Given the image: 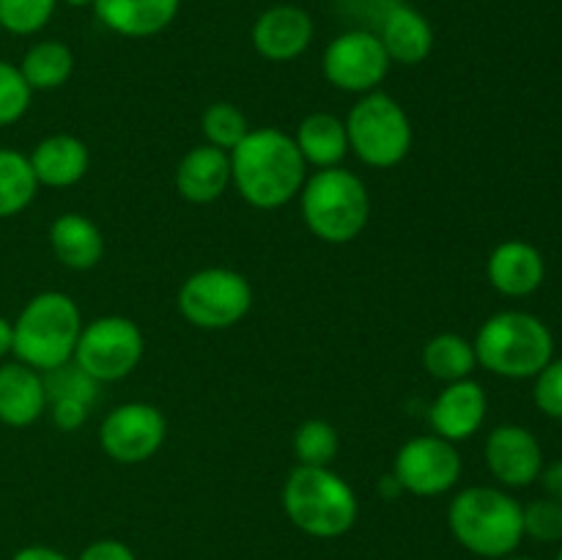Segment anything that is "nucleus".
I'll return each instance as SVG.
<instances>
[{"instance_id": "1", "label": "nucleus", "mask_w": 562, "mask_h": 560, "mask_svg": "<svg viewBox=\"0 0 562 560\" xmlns=\"http://www.w3.org/2000/svg\"><path fill=\"white\" fill-rule=\"evenodd\" d=\"M228 154L231 184L252 209L272 212L300 198L307 163L291 135L274 126H258Z\"/></svg>"}, {"instance_id": "2", "label": "nucleus", "mask_w": 562, "mask_h": 560, "mask_svg": "<svg viewBox=\"0 0 562 560\" xmlns=\"http://www.w3.org/2000/svg\"><path fill=\"white\" fill-rule=\"evenodd\" d=\"M448 527L467 552L503 560L525 538L521 503L497 486H467L450 500Z\"/></svg>"}, {"instance_id": "3", "label": "nucleus", "mask_w": 562, "mask_h": 560, "mask_svg": "<svg viewBox=\"0 0 562 560\" xmlns=\"http://www.w3.org/2000/svg\"><path fill=\"white\" fill-rule=\"evenodd\" d=\"M283 511L311 538H340L355 527L360 503L333 467L296 464L283 483Z\"/></svg>"}, {"instance_id": "4", "label": "nucleus", "mask_w": 562, "mask_h": 560, "mask_svg": "<svg viewBox=\"0 0 562 560\" xmlns=\"http://www.w3.org/2000/svg\"><path fill=\"white\" fill-rule=\"evenodd\" d=\"M300 212L307 231L327 245H349L371 220V195L355 170L324 168L307 176L300 192Z\"/></svg>"}, {"instance_id": "5", "label": "nucleus", "mask_w": 562, "mask_h": 560, "mask_svg": "<svg viewBox=\"0 0 562 560\" xmlns=\"http://www.w3.org/2000/svg\"><path fill=\"white\" fill-rule=\"evenodd\" d=\"M477 366L503 379H536L554 357L552 329L527 311H499L477 329Z\"/></svg>"}, {"instance_id": "6", "label": "nucleus", "mask_w": 562, "mask_h": 560, "mask_svg": "<svg viewBox=\"0 0 562 560\" xmlns=\"http://www.w3.org/2000/svg\"><path fill=\"white\" fill-rule=\"evenodd\" d=\"M82 333L80 305L64 291H42L31 296L14 318V360L53 371L75 357Z\"/></svg>"}, {"instance_id": "7", "label": "nucleus", "mask_w": 562, "mask_h": 560, "mask_svg": "<svg viewBox=\"0 0 562 560\" xmlns=\"http://www.w3.org/2000/svg\"><path fill=\"white\" fill-rule=\"evenodd\" d=\"M349 152L362 165L390 170L404 163L415 143V130L404 104L384 91L362 93L346 115Z\"/></svg>"}, {"instance_id": "8", "label": "nucleus", "mask_w": 562, "mask_h": 560, "mask_svg": "<svg viewBox=\"0 0 562 560\" xmlns=\"http://www.w3.org/2000/svg\"><path fill=\"white\" fill-rule=\"evenodd\" d=\"M250 307V280L231 267L198 269L179 289V313L198 329L236 327Z\"/></svg>"}, {"instance_id": "9", "label": "nucleus", "mask_w": 562, "mask_h": 560, "mask_svg": "<svg viewBox=\"0 0 562 560\" xmlns=\"http://www.w3.org/2000/svg\"><path fill=\"white\" fill-rule=\"evenodd\" d=\"M143 351H146V338L137 322L113 313L82 324L71 360L102 384L130 377L140 366Z\"/></svg>"}, {"instance_id": "10", "label": "nucleus", "mask_w": 562, "mask_h": 560, "mask_svg": "<svg viewBox=\"0 0 562 560\" xmlns=\"http://www.w3.org/2000/svg\"><path fill=\"white\" fill-rule=\"evenodd\" d=\"M393 60L384 53L382 42L368 27H351V31L338 33L327 44L322 58V71L327 82L338 91L346 93H371L379 91L390 75Z\"/></svg>"}, {"instance_id": "11", "label": "nucleus", "mask_w": 562, "mask_h": 560, "mask_svg": "<svg viewBox=\"0 0 562 560\" xmlns=\"http://www.w3.org/2000/svg\"><path fill=\"white\" fill-rule=\"evenodd\" d=\"M461 470L464 464H461L456 443H448L437 434L406 439L393 461L395 481L401 483L404 494H415V497L448 494L461 481Z\"/></svg>"}, {"instance_id": "12", "label": "nucleus", "mask_w": 562, "mask_h": 560, "mask_svg": "<svg viewBox=\"0 0 562 560\" xmlns=\"http://www.w3.org/2000/svg\"><path fill=\"white\" fill-rule=\"evenodd\" d=\"M168 437L162 410L146 401H126L113 406L99 426V445L104 456L119 464H143L159 453Z\"/></svg>"}, {"instance_id": "13", "label": "nucleus", "mask_w": 562, "mask_h": 560, "mask_svg": "<svg viewBox=\"0 0 562 560\" xmlns=\"http://www.w3.org/2000/svg\"><path fill=\"white\" fill-rule=\"evenodd\" d=\"M486 467L503 486L525 489L541 478L543 448L536 434L516 423L492 428L486 437Z\"/></svg>"}, {"instance_id": "14", "label": "nucleus", "mask_w": 562, "mask_h": 560, "mask_svg": "<svg viewBox=\"0 0 562 560\" xmlns=\"http://www.w3.org/2000/svg\"><path fill=\"white\" fill-rule=\"evenodd\" d=\"M313 36H316L313 16L294 3L269 5L250 27V42L256 53L272 64H289L305 55Z\"/></svg>"}, {"instance_id": "15", "label": "nucleus", "mask_w": 562, "mask_h": 560, "mask_svg": "<svg viewBox=\"0 0 562 560\" xmlns=\"http://www.w3.org/2000/svg\"><path fill=\"white\" fill-rule=\"evenodd\" d=\"M488 399L486 390L475 379H461V382H450L439 390L434 399L431 410H428V423H431L434 434L448 443H464V439L475 437L481 432L483 421H486Z\"/></svg>"}, {"instance_id": "16", "label": "nucleus", "mask_w": 562, "mask_h": 560, "mask_svg": "<svg viewBox=\"0 0 562 560\" xmlns=\"http://www.w3.org/2000/svg\"><path fill=\"white\" fill-rule=\"evenodd\" d=\"M384 53L398 66H420L434 53V27L423 11L404 0H393L373 31Z\"/></svg>"}, {"instance_id": "17", "label": "nucleus", "mask_w": 562, "mask_h": 560, "mask_svg": "<svg viewBox=\"0 0 562 560\" xmlns=\"http://www.w3.org/2000/svg\"><path fill=\"white\" fill-rule=\"evenodd\" d=\"M486 278L494 291L519 300V296H530L541 289L543 278H547V261L530 242H499L486 261Z\"/></svg>"}, {"instance_id": "18", "label": "nucleus", "mask_w": 562, "mask_h": 560, "mask_svg": "<svg viewBox=\"0 0 562 560\" xmlns=\"http://www.w3.org/2000/svg\"><path fill=\"white\" fill-rule=\"evenodd\" d=\"M173 181L176 192L187 203L206 206V203L220 201L231 187V154L201 143L179 159Z\"/></svg>"}, {"instance_id": "19", "label": "nucleus", "mask_w": 562, "mask_h": 560, "mask_svg": "<svg viewBox=\"0 0 562 560\" xmlns=\"http://www.w3.org/2000/svg\"><path fill=\"white\" fill-rule=\"evenodd\" d=\"M91 9L115 36L151 38L173 25L181 0H93Z\"/></svg>"}, {"instance_id": "20", "label": "nucleus", "mask_w": 562, "mask_h": 560, "mask_svg": "<svg viewBox=\"0 0 562 560\" xmlns=\"http://www.w3.org/2000/svg\"><path fill=\"white\" fill-rule=\"evenodd\" d=\"M27 163H31L38 187L66 190L86 179L91 154L80 137L58 132V135H47L44 141H38L27 154Z\"/></svg>"}, {"instance_id": "21", "label": "nucleus", "mask_w": 562, "mask_h": 560, "mask_svg": "<svg viewBox=\"0 0 562 560\" xmlns=\"http://www.w3.org/2000/svg\"><path fill=\"white\" fill-rule=\"evenodd\" d=\"M47 412L44 377L20 360L0 366V423L11 428H27Z\"/></svg>"}, {"instance_id": "22", "label": "nucleus", "mask_w": 562, "mask_h": 560, "mask_svg": "<svg viewBox=\"0 0 562 560\" xmlns=\"http://www.w3.org/2000/svg\"><path fill=\"white\" fill-rule=\"evenodd\" d=\"M49 247L64 267L86 272L104 258V234L86 214L66 212L49 223Z\"/></svg>"}, {"instance_id": "23", "label": "nucleus", "mask_w": 562, "mask_h": 560, "mask_svg": "<svg viewBox=\"0 0 562 560\" xmlns=\"http://www.w3.org/2000/svg\"><path fill=\"white\" fill-rule=\"evenodd\" d=\"M302 159L316 170L338 168L349 154V135L346 121L333 113H311L300 121L294 135Z\"/></svg>"}, {"instance_id": "24", "label": "nucleus", "mask_w": 562, "mask_h": 560, "mask_svg": "<svg viewBox=\"0 0 562 560\" xmlns=\"http://www.w3.org/2000/svg\"><path fill=\"white\" fill-rule=\"evenodd\" d=\"M20 71L33 93L58 91L60 86L69 82L71 71H75V53H71L69 44L44 38V42L27 47V53L20 60Z\"/></svg>"}, {"instance_id": "25", "label": "nucleus", "mask_w": 562, "mask_h": 560, "mask_svg": "<svg viewBox=\"0 0 562 560\" xmlns=\"http://www.w3.org/2000/svg\"><path fill=\"white\" fill-rule=\"evenodd\" d=\"M423 368L428 371V377L439 379V382L445 384L470 379L477 368L475 346H472V340H467L464 335H434V338H428L426 346H423Z\"/></svg>"}, {"instance_id": "26", "label": "nucleus", "mask_w": 562, "mask_h": 560, "mask_svg": "<svg viewBox=\"0 0 562 560\" xmlns=\"http://www.w3.org/2000/svg\"><path fill=\"white\" fill-rule=\"evenodd\" d=\"M38 181L33 176L27 154L0 146V220L16 217L33 203Z\"/></svg>"}, {"instance_id": "27", "label": "nucleus", "mask_w": 562, "mask_h": 560, "mask_svg": "<svg viewBox=\"0 0 562 560\" xmlns=\"http://www.w3.org/2000/svg\"><path fill=\"white\" fill-rule=\"evenodd\" d=\"M291 448H294L296 464L329 467L340 453V434L329 421L311 417L296 426Z\"/></svg>"}, {"instance_id": "28", "label": "nucleus", "mask_w": 562, "mask_h": 560, "mask_svg": "<svg viewBox=\"0 0 562 560\" xmlns=\"http://www.w3.org/2000/svg\"><path fill=\"white\" fill-rule=\"evenodd\" d=\"M201 132L209 146H217L223 152H234L250 132L247 115L231 102H212L201 115Z\"/></svg>"}, {"instance_id": "29", "label": "nucleus", "mask_w": 562, "mask_h": 560, "mask_svg": "<svg viewBox=\"0 0 562 560\" xmlns=\"http://www.w3.org/2000/svg\"><path fill=\"white\" fill-rule=\"evenodd\" d=\"M58 0H0V31L11 36H36L49 25Z\"/></svg>"}, {"instance_id": "30", "label": "nucleus", "mask_w": 562, "mask_h": 560, "mask_svg": "<svg viewBox=\"0 0 562 560\" xmlns=\"http://www.w3.org/2000/svg\"><path fill=\"white\" fill-rule=\"evenodd\" d=\"M44 390H47V404L49 401H80V404L93 406L99 395V382L88 377L75 360L64 362V366L44 371Z\"/></svg>"}, {"instance_id": "31", "label": "nucleus", "mask_w": 562, "mask_h": 560, "mask_svg": "<svg viewBox=\"0 0 562 560\" xmlns=\"http://www.w3.org/2000/svg\"><path fill=\"white\" fill-rule=\"evenodd\" d=\"M33 91L22 77L20 66L0 60V126H11L27 113Z\"/></svg>"}, {"instance_id": "32", "label": "nucleus", "mask_w": 562, "mask_h": 560, "mask_svg": "<svg viewBox=\"0 0 562 560\" xmlns=\"http://www.w3.org/2000/svg\"><path fill=\"white\" fill-rule=\"evenodd\" d=\"M521 522H525V536L541 544L562 541V503L554 497H538L532 503L521 505Z\"/></svg>"}, {"instance_id": "33", "label": "nucleus", "mask_w": 562, "mask_h": 560, "mask_svg": "<svg viewBox=\"0 0 562 560\" xmlns=\"http://www.w3.org/2000/svg\"><path fill=\"white\" fill-rule=\"evenodd\" d=\"M532 399H536V406L543 415L562 421V357H558V360L552 357V360L538 371Z\"/></svg>"}, {"instance_id": "34", "label": "nucleus", "mask_w": 562, "mask_h": 560, "mask_svg": "<svg viewBox=\"0 0 562 560\" xmlns=\"http://www.w3.org/2000/svg\"><path fill=\"white\" fill-rule=\"evenodd\" d=\"M47 412L53 417L55 428H60V432H77L88 421L91 406L80 404V401H49Z\"/></svg>"}, {"instance_id": "35", "label": "nucleus", "mask_w": 562, "mask_h": 560, "mask_svg": "<svg viewBox=\"0 0 562 560\" xmlns=\"http://www.w3.org/2000/svg\"><path fill=\"white\" fill-rule=\"evenodd\" d=\"M77 560H137L135 552L119 538H99L80 552Z\"/></svg>"}, {"instance_id": "36", "label": "nucleus", "mask_w": 562, "mask_h": 560, "mask_svg": "<svg viewBox=\"0 0 562 560\" xmlns=\"http://www.w3.org/2000/svg\"><path fill=\"white\" fill-rule=\"evenodd\" d=\"M11 560H71L69 555H64L60 549L44 547V544H31V547H22L11 555Z\"/></svg>"}, {"instance_id": "37", "label": "nucleus", "mask_w": 562, "mask_h": 560, "mask_svg": "<svg viewBox=\"0 0 562 560\" xmlns=\"http://www.w3.org/2000/svg\"><path fill=\"white\" fill-rule=\"evenodd\" d=\"M541 483H543V489H547V497H554L562 503V459L552 461L549 467H543Z\"/></svg>"}, {"instance_id": "38", "label": "nucleus", "mask_w": 562, "mask_h": 560, "mask_svg": "<svg viewBox=\"0 0 562 560\" xmlns=\"http://www.w3.org/2000/svg\"><path fill=\"white\" fill-rule=\"evenodd\" d=\"M11 351H14V322L0 316V360L9 357Z\"/></svg>"}, {"instance_id": "39", "label": "nucleus", "mask_w": 562, "mask_h": 560, "mask_svg": "<svg viewBox=\"0 0 562 560\" xmlns=\"http://www.w3.org/2000/svg\"><path fill=\"white\" fill-rule=\"evenodd\" d=\"M379 492H382V497H401L404 494V489H401V483L395 481L393 472H387V475L379 478Z\"/></svg>"}, {"instance_id": "40", "label": "nucleus", "mask_w": 562, "mask_h": 560, "mask_svg": "<svg viewBox=\"0 0 562 560\" xmlns=\"http://www.w3.org/2000/svg\"><path fill=\"white\" fill-rule=\"evenodd\" d=\"M58 3L71 5V9H82V5H93V0H58Z\"/></svg>"}, {"instance_id": "41", "label": "nucleus", "mask_w": 562, "mask_h": 560, "mask_svg": "<svg viewBox=\"0 0 562 560\" xmlns=\"http://www.w3.org/2000/svg\"><path fill=\"white\" fill-rule=\"evenodd\" d=\"M503 560H536V558H525V555H508V558Z\"/></svg>"}, {"instance_id": "42", "label": "nucleus", "mask_w": 562, "mask_h": 560, "mask_svg": "<svg viewBox=\"0 0 562 560\" xmlns=\"http://www.w3.org/2000/svg\"><path fill=\"white\" fill-rule=\"evenodd\" d=\"M554 560H562V547H560V552H558V558H554Z\"/></svg>"}]
</instances>
